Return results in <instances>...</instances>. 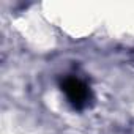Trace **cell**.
I'll use <instances>...</instances> for the list:
<instances>
[{
	"instance_id": "6da1fadb",
	"label": "cell",
	"mask_w": 134,
	"mask_h": 134,
	"mask_svg": "<svg viewBox=\"0 0 134 134\" xmlns=\"http://www.w3.org/2000/svg\"><path fill=\"white\" fill-rule=\"evenodd\" d=\"M60 88L65 93L68 103L74 109H77V110L85 109L88 106L90 99H92V90H90V87L84 81H81L79 77H73V76L65 77L60 82Z\"/></svg>"
}]
</instances>
